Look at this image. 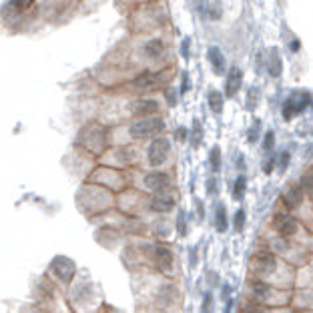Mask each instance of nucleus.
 Instances as JSON below:
<instances>
[{
	"instance_id": "13",
	"label": "nucleus",
	"mask_w": 313,
	"mask_h": 313,
	"mask_svg": "<svg viewBox=\"0 0 313 313\" xmlns=\"http://www.w3.org/2000/svg\"><path fill=\"white\" fill-rule=\"evenodd\" d=\"M209 60H211V65H213L215 74H223V72H225V58H223L221 50L217 47L209 48Z\"/></svg>"
},
{
	"instance_id": "33",
	"label": "nucleus",
	"mask_w": 313,
	"mask_h": 313,
	"mask_svg": "<svg viewBox=\"0 0 313 313\" xmlns=\"http://www.w3.org/2000/svg\"><path fill=\"white\" fill-rule=\"evenodd\" d=\"M191 87V82H189V76L187 74H183V87H181V93H187V89Z\"/></svg>"
},
{
	"instance_id": "6",
	"label": "nucleus",
	"mask_w": 313,
	"mask_h": 313,
	"mask_svg": "<svg viewBox=\"0 0 313 313\" xmlns=\"http://www.w3.org/2000/svg\"><path fill=\"white\" fill-rule=\"evenodd\" d=\"M149 257L153 259V263L157 265L161 271H165V273L171 271V267H173V253L169 251L167 247H161V245L149 247Z\"/></svg>"
},
{
	"instance_id": "4",
	"label": "nucleus",
	"mask_w": 313,
	"mask_h": 313,
	"mask_svg": "<svg viewBox=\"0 0 313 313\" xmlns=\"http://www.w3.org/2000/svg\"><path fill=\"white\" fill-rule=\"evenodd\" d=\"M309 93H295V95H291L287 98V102H285V107H283V117L285 119H293L295 115H299V113H303L305 109H307V105H309Z\"/></svg>"
},
{
	"instance_id": "12",
	"label": "nucleus",
	"mask_w": 313,
	"mask_h": 313,
	"mask_svg": "<svg viewBox=\"0 0 313 313\" xmlns=\"http://www.w3.org/2000/svg\"><path fill=\"white\" fill-rule=\"evenodd\" d=\"M175 207V201H173V197H169V195H157L153 201H151V209L153 211H157V213H167Z\"/></svg>"
},
{
	"instance_id": "10",
	"label": "nucleus",
	"mask_w": 313,
	"mask_h": 313,
	"mask_svg": "<svg viewBox=\"0 0 313 313\" xmlns=\"http://www.w3.org/2000/svg\"><path fill=\"white\" fill-rule=\"evenodd\" d=\"M241 82H243V72L241 69L233 67L229 74H227V82H225V95L227 96H235L237 91L241 89Z\"/></svg>"
},
{
	"instance_id": "9",
	"label": "nucleus",
	"mask_w": 313,
	"mask_h": 313,
	"mask_svg": "<svg viewBox=\"0 0 313 313\" xmlns=\"http://www.w3.org/2000/svg\"><path fill=\"white\" fill-rule=\"evenodd\" d=\"M169 175L165 173H149L147 177H144V185L151 189V191H165L169 187Z\"/></svg>"
},
{
	"instance_id": "3",
	"label": "nucleus",
	"mask_w": 313,
	"mask_h": 313,
	"mask_svg": "<svg viewBox=\"0 0 313 313\" xmlns=\"http://www.w3.org/2000/svg\"><path fill=\"white\" fill-rule=\"evenodd\" d=\"M50 269H52V273H54L60 281H65V283H69L72 277H74V273H76V265H74V261L69 259V257H65V255L54 257L52 263H50Z\"/></svg>"
},
{
	"instance_id": "34",
	"label": "nucleus",
	"mask_w": 313,
	"mask_h": 313,
	"mask_svg": "<svg viewBox=\"0 0 313 313\" xmlns=\"http://www.w3.org/2000/svg\"><path fill=\"white\" fill-rule=\"evenodd\" d=\"M181 52H183V56H185V58L189 56V38H185V40H183V47H181Z\"/></svg>"
},
{
	"instance_id": "25",
	"label": "nucleus",
	"mask_w": 313,
	"mask_h": 313,
	"mask_svg": "<svg viewBox=\"0 0 313 313\" xmlns=\"http://www.w3.org/2000/svg\"><path fill=\"white\" fill-rule=\"evenodd\" d=\"M251 287H253V293H255V295H259V297H265V295L269 293V287H267L265 283H259V281H255Z\"/></svg>"
},
{
	"instance_id": "27",
	"label": "nucleus",
	"mask_w": 313,
	"mask_h": 313,
	"mask_svg": "<svg viewBox=\"0 0 313 313\" xmlns=\"http://www.w3.org/2000/svg\"><path fill=\"white\" fill-rule=\"evenodd\" d=\"M259 127H261V122H259V120H255V124H253V127H251V131H249V137H247L251 143H255V141L259 139Z\"/></svg>"
},
{
	"instance_id": "16",
	"label": "nucleus",
	"mask_w": 313,
	"mask_h": 313,
	"mask_svg": "<svg viewBox=\"0 0 313 313\" xmlns=\"http://www.w3.org/2000/svg\"><path fill=\"white\" fill-rule=\"evenodd\" d=\"M215 227H217V231H221V233L227 229V213H225V205H217Z\"/></svg>"
},
{
	"instance_id": "11",
	"label": "nucleus",
	"mask_w": 313,
	"mask_h": 313,
	"mask_svg": "<svg viewBox=\"0 0 313 313\" xmlns=\"http://www.w3.org/2000/svg\"><path fill=\"white\" fill-rule=\"evenodd\" d=\"M159 111V102L157 100H151V98H147V100H137L135 105H133V113L135 115H153V113H157Z\"/></svg>"
},
{
	"instance_id": "5",
	"label": "nucleus",
	"mask_w": 313,
	"mask_h": 313,
	"mask_svg": "<svg viewBox=\"0 0 313 313\" xmlns=\"http://www.w3.org/2000/svg\"><path fill=\"white\" fill-rule=\"evenodd\" d=\"M169 149H171V144L167 139H155L149 147V163L153 167L163 165L169 157Z\"/></svg>"
},
{
	"instance_id": "31",
	"label": "nucleus",
	"mask_w": 313,
	"mask_h": 313,
	"mask_svg": "<svg viewBox=\"0 0 313 313\" xmlns=\"http://www.w3.org/2000/svg\"><path fill=\"white\" fill-rule=\"evenodd\" d=\"M301 189L311 193V175H305V177H303V187H301Z\"/></svg>"
},
{
	"instance_id": "2",
	"label": "nucleus",
	"mask_w": 313,
	"mask_h": 313,
	"mask_svg": "<svg viewBox=\"0 0 313 313\" xmlns=\"http://www.w3.org/2000/svg\"><path fill=\"white\" fill-rule=\"evenodd\" d=\"M165 129V122L159 119V117H147L137 122L131 124L129 133L135 137V139H147V137H153L157 133H161Z\"/></svg>"
},
{
	"instance_id": "35",
	"label": "nucleus",
	"mask_w": 313,
	"mask_h": 313,
	"mask_svg": "<svg viewBox=\"0 0 313 313\" xmlns=\"http://www.w3.org/2000/svg\"><path fill=\"white\" fill-rule=\"evenodd\" d=\"M179 139H185V129H179V135H177Z\"/></svg>"
},
{
	"instance_id": "18",
	"label": "nucleus",
	"mask_w": 313,
	"mask_h": 313,
	"mask_svg": "<svg viewBox=\"0 0 313 313\" xmlns=\"http://www.w3.org/2000/svg\"><path fill=\"white\" fill-rule=\"evenodd\" d=\"M209 107H211V111L217 113V115L223 111V96H221L219 91H211L209 93Z\"/></svg>"
},
{
	"instance_id": "19",
	"label": "nucleus",
	"mask_w": 313,
	"mask_h": 313,
	"mask_svg": "<svg viewBox=\"0 0 313 313\" xmlns=\"http://www.w3.org/2000/svg\"><path fill=\"white\" fill-rule=\"evenodd\" d=\"M205 10L209 18H219L221 16V2L219 0H205Z\"/></svg>"
},
{
	"instance_id": "29",
	"label": "nucleus",
	"mask_w": 313,
	"mask_h": 313,
	"mask_svg": "<svg viewBox=\"0 0 313 313\" xmlns=\"http://www.w3.org/2000/svg\"><path fill=\"white\" fill-rule=\"evenodd\" d=\"M211 311V295L207 293L205 295V301H203V309H201V313H209Z\"/></svg>"
},
{
	"instance_id": "20",
	"label": "nucleus",
	"mask_w": 313,
	"mask_h": 313,
	"mask_svg": "<svg viewBox=\"0 0 313 313\" xmlns=\"http://www.w3.org/2000/svg\"><path fill=\"white\" fill-rule=\"evenodd\" d=\"M201 137H203L201 122H199V120H193V131H191V144L193 147H199V144H201Z\"/></svg>"
},
{
	"instance_id": "28",
	"label": "nucleus",
	"mask_w": 313,
	"mask_h": 313,
	"mask_svg": "<svg viewBox=\"0 0 313 313\" xmlns=\"http://www.w3.org/2000/svg\"><path fill=\"white\" fill-rule=\"evenodd\" d=\"M273 143H275V135L269 131L265 133V143H263V151H271L273 149Z\"/></svg>"
},
{
	"instance_id": "32",
	"label": "nucleus",
	"mask_w": 313,
	"mask_h": 313,
	"mask_svg": "<svg viewBox=\"0 0 313 313\" xmlns=\"http://www.w3.org/2000/svg\"><path fill=\"white\" fill-rule=\"evenodd\" d=\"M279 165L281 169H285L289 165V153H281V157H279Z\"/></svg>"
},
{
	"instance_id": "30",
	"label": "nucleus",
	"mask_w": 313,
	"mask_h": 313,
	"mask_svg": "<svg viewBox=\"0 0 313 313\" xmlns=\"http://www.w3.org/2000/svg\"><path fill=\"white\" fill-rule=\"evenodd\" d=\"M257 96H259V91H257V89H255V91H249V109L257 105V102H255V100H257Z\"/></svg>"
},
{
	"instance_id": "8",
	"label": "nucleus",
	"mask_w": 313,
	"mask_h": 313,
	"mask_svg": "<svg viewBox=\"0 0 313 313\" xmlns=\"http://www.w3.org/2000/svg\"><path fill=\"white\" fill-rule=\"evenodd\" d=\"M273 225H275L277 233L283 235V237H291V235L297 233V221L291 215H285V213H277L273 219Z\"/></svg>"
},
{
	"instance_id": "21",
	"label": "nucleus",
	"mask_w": 313,
	"mask_h": 313,
	"mask_svg": "<svg viewBox=\"0 0 313 313\" xmlns=\"http://www.w3.org/2000/svg\"><path fill=\"white\" fill-rule=\"evenodd\" d=\"M163 43H161V40H151V43H149V45H147V48H144V50H147V54H149V56H161V52H163Z\"/></svg>"
},
{
	"instance_id": "22",
	"label": "nucleus",
	"mask_w": 313,
	"mask_h": 313,
	"mask_svg": "<svg viewBox=\"0 0 313 313\" xmlns=\"http://www.w3.org/2000/svg\"><path fill=\"white\" fill-rule=\"evenodd\" d=\"M209 161H211V169H213V171H219V169H221V149H219V147H213V149H211Z\"/></svg>"
},
{
	"instance_id": "24",
	"label": "nucleus",
	"mask_w": 313,
	"mask_h": 313,
	"mask_svg": "<svg viewBox=\"0 0 313 313\" xmlns=\"http://www.w3.org/2000/svg\"><path fill=\"white\" fill-rule=\"evenodd\" d=\"M177 231H179V235H187V225H185V211H179V217H177Z\"/></svg>"
},
{
	"instance_id": "17",
	"label": "nucleus",
	"mask_w": 313,
	"mask_h": 313,
	"mask_svg": "<svg viewBox=\"0 0 313 313\" xmlns=\"http://www.w3.org/2000/svg\"><path fill=\"white\" fill-rule=\"evenodd\" d=\"M269 72H271V76H279V72H281V60H279V54H277V50L273 48L271 50V54H269Z\"/></svg>"
},
{
	"instance_id": "15",
	"label": "nucleus",
	"mask_w": 313,
	"mask_h": 313,
	"mask_svg": "<svg viewBox=\"0 0 313 313\" xmlns=\"http://www.w3.org/2000/svg\"><path fill=\"white\" fill-rule=\"evenodd\" d=\"M28 2H30V0H10V2H8L6 6H4V10H2V14H4V16H10V14L14 16V14H18V12H23V10H24V6H26Z\"/></svg>"
},
{
	"instance_id": "23",
	"label": "nucleus",
	"mask_w": 313,
	"mask_h": 313,
	"mask_svg": "<svg viewBox=\"0 0 313 313\" xmlns=\"http://www.w3.org/2000/svg\"><path fill=\"white\" fill-rule=\"evenodd\" d=\"M245 187H247V181H245V177H239L237 179V183H235V199H243V195H245Z\"/></svg>"
},
{
	"instance_id": "26",
	"label": "nucleus",
	"mask_w": 313,
	"mask_h": 313,
	"mask_svg": "<svg viewBox=\"0 0 313 313\" xmlns=\"http://www.w3.org/2000/svg\"><path fill=\"white\" fill-rule=\"evenodd\" d=\"M243 227H245V211L239 209L235 213V231H243Z\"/></svg>"
},
{
	"instance_id": "7",
	"label": "nucleus",
	"mask_w": 313,
	"mask_h": 313,
	"mask_svg": "<svg viewBox=\"0 0 313 313\" xmlns=\"http://www.w3.org/2000/svg\"><path fill=\"white\" fill-rule=\"evenodd\" d=\"M253 267H255V271L261 273V275H271V273L277 269V259H275L273 253H269V251H261V253L255 255Z\"/></svg>"
},
{
	"instance_id": "1",
	"label": "nucleus",
	"mask_w": 313,
	"mask_h": 313,
	"mask_svg": "<svg viewBox=\"0 0 313 313\" xmlns=\"http://www.w3.org/2000/svg\"><path fill=\"white\" fill-rule=\"evenodd\" d=\"M80 143L91 153H100L105 149V144H107V131L102 127H98V124H89L80 133Z\"/></svg>"
},
{
	"instance_id": "14",
	"label": "nucleus",
	"mask_w": 313,
	"mask_h": 313,
	"mask_svg": "<svg viewBox=\"0 0 313 313\" xmlns=\"http://www.w3.org/2000/svg\"><path fill=\"white\" fill-rule=\"evenodd\" d=\"M283 201H285V205H287L289 209L299 207L301 201H303V189H301V187H293V189H289V193H285V197H283Z\"/></svg>"
}]
</instances>
